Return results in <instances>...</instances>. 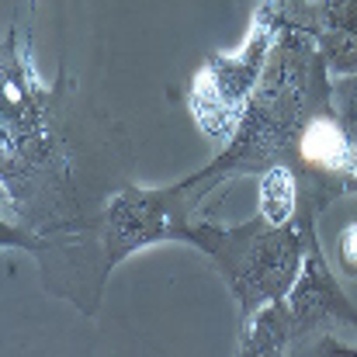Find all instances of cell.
Returning <instances> with one entry per match:
<instances>
[{"label": "cell", "mask_w": 357, "mask_h": 357, "mask_svg": "<svg viewBox=\"0 0 357 357\" xmlns=\"http://www.w3.org/2000/svg\"><path fill=\"white\" fill-rule=\"evenodd\" d=\"M316 212L298 208L295 222L305 236V260L302 271L291 284V291L281 298L284 319H288V333H291V347L305 344V340H319L326 333H354L357 337V309L351 305V298L344 295L319 236H316Z\"/></svg>", "instance_id": "cell-6"}, {"label": "cell", "mask_w": 357, "mask_h": 357, "mask_svg": "<svg viewBox=\"0 0 357 357\" xmlns=\"http://www.w3.org/2000/svg\"><path fill=\"white\" fill-rule=\"evenodd\" d=\"M351 195H357V142H354V181H351Z\"/></svg>", "instance_id": "cell-10"}, {"label": "cell", "mask_w": 357, "mask_h": 357, "mask_svg": "<svg viewBox=\"0 0 357 357\" xmlns=\"http://www.w3.org/2000/svg\"><path fill=\"white\" fill-rule=\"evenodd\" d=\"M66 63L56 84H42L31 35L10 17L3 35V108H0V181H3V243L31 253L59 236H94V219L80 215L73 160L59 125Z\"/></svg>", "instance_id": "cell-1"}, {"label": "cell", "mask_w": 357, "mask_h": 357, "mask_svg": "<svg viewBox=\"0 0 357 357\" xmlns=\"http://www.w3.org/2000/svg\"><path fill=\"white\" fill-rule=\"evenodd\" d=\"M215 184L198 170L167 188H135L125 184L112 195L101 215H94V236L105 253V274H112L132 253L156 243H188L202 215L205 198Z\"/></svg>", "instance_id": "cell-4"}, {"label": "cell", "mask_w": 357, "mask_h": 357, "mask_svg": "<svg viewBox=\"0 0 357 357\" xmlns=\"http://www.w3.org/2000/svg\"><path fill=\"white\" fill-rule=\"evenodd\" d=\"M326 108H333V73L319 45L305 31L284 24L239 128L229 142H222V153L202 167V174L219 188L274 163L291 167L298 135Z\"/></svg>", "instance_id": "cell-2"}, {"label": "cell", "mask_w": 357, "mask_h": 357, "mask_svg": "<svg viewBox=\"0 0 357 357\" xmlns=\"http://www.w3.org/2000/svg\"><path fill=\"white\" fill-rule=\"evenodd\" d=\"M333 108L344 121L351 142H357V73L333 77Z\"/></svg>", "instance_id": "cell-8"}, {"label": "cell", "mask_w": 357, "mask_h": 357, "mask_svg": "<svg viewBox=\"0 0 357 357\" xmlns=\"http://www.w3.org/2000/svg\"><path fill=\"white\" fill-rule=\"evenodd\" d=\"M188 243L215 264V271L236 298L243 319H250L260 305L284 298L305 260V236L298 222L271 226L264 215L239 226L198 219Z\"/></svg>", "instance_id": "cell-3"}, {"label": "cell", "mask_w": 357, "mask_h": 357, "mask_svg": "<svg viewBox=\"0 0 357 357\" xmlns=\"http://www.w3.org/2000/svg\"><path fill=\"white\" fill-rule=\"evenodd\" d=\"M281 31H284L281 0H260L250 31L236 52H212L202 63V70L188 84V108L208 139L215 142L233 139Z\"/></svg>", "instance_id": "cell-5"}, {"label": "cell", "mask_w": 357, "mask_h": 357, "mask_svg": "<svg viewBox=\"0 0 357 357\" xmlns=\"http://www.w3.org/2000/svg\"><path fill=\"white\" fill-rule=\"evenodd\" d=\"M257 205H260V215L271 222V226H288L295 222L298 215V205H302V184L295 177V170L288 163H274L267 170L257 174Z\"/></svg>", "instance_id": "cell-7"}, {"label": "cell", "mask_w": 357, "mask_h": 357, "mask_svg": "<svg viewBox=\"0 0 357 357\" xmlns=\"http://www.w3.org/2000/svg\"><path fill=\"white\" fill-rule=\"evenodd\" d=\"M337 267L357 278V222H351L337 239Z\"/></svg>", "instance_id": "cell-9"}, {"label": "cell", "mask_w": 357, "mask_h": 357, "mask_svg": "<svg viewBox=\"0 0 357 357\" xmlns=\"http://www.w3.org/2000/svg\"><path fill=\"white\" fill-rule=\"evenodd\" d=\"M347 351H357V347H347Z\"/></svg>", "instance_id": "cell-11"}]
</instances>
